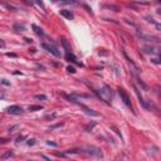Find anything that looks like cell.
Masks as SVG:
<instances>
[{"mask_svg":"<svg viewBox=\"0 0 161 161\" xmlns=\"http://www.w3.org/2000/svg\"><path fill=\"white\" fill-rule=\"evenodd\" d=\"M151 60H152L154 63H156V64H159V63H160V60H159V59H157V58H155V59H151Z\"/></svg>","mask_w":161,"mask_h":161,"instance_id":"obj_33","label":"cell"},{"mask_svg":"<svg viewBox=\"0 0 161 161\" xmlns=\"http://www.w3.org/2000/svg\"><path fill=\"white\" fill-rule=\"evenodd\" d=\"M64 58L67 59L68 62L76 63V64H78V66H81V67H82V63L77 62V58H76V56H74V54H72V52H67V54H66V57H64Z\"/></svg>","mask_w":161,"mask_h":161,"instance_id":"obj_8","label":"cell"},{"mask_svg":"<svg viewBox=\"0 0 161 161\" xmlns=\"http://www.w3.org/2000/svg\"><path fill=\"white\" fill-rule=\"evenodd\" d=\"M42 47H43L47 52H49L50 54H53V56H56V57H58V58L60 57V52H59V50L56 48V47H54V45H50V44L43 43V44H42Z\"/></svg>","mask_w":161,"mask_h":161,"instance_id":"obj_4","label":"cell"},{"mask_svg":"<svg viewBox=\"0 0 161 161\" xmlns=\"http://www.w3.org/2000/svg\"><path fill=\"white\" fill-rule=\"evenodd\" d=\"M111 128H112V130H113V131L116 132V133H117L118 136H120V137L122 138V135H121V132H120V130H118V128L116 127V126H111Z\"/></svg>","mask_w":161,"mask_h":161,"instance_id":"obj_23","label":"cell"},{"mask_svg":"<svg viewBox=\"0 0 161 161\" xmlns=\"http://www.w3.org/2000/svg\"><path fill=\"white\" fill-rule=\"evenodd\" d=\"M60 43L63 44V47L66 48V50H67V52H71V50H72V49H71V45H69V43L67 42V39L62 38V39H60Z\"/></svg>","mask_w":161,"mask_h":161,"instance_id":"obj_13","label":"cell"},{"mask_svg":"<svg viewBox=\"0 0 161 161\" xmlns=\"http://www.w3.org/2000/svg\"><path fill=\"white\" fill-rule=\"evenodd\" d=\"M60 15L64 16V18L68 19V20H73L74 19V14L71 12V10H66V9H63V10H60Z\"/></svg>","mask_w":161,"mask_h":161,"instance_id":"obj_9","label":"cell"},{"mask_svg":"<svg viewBox=\"0 0 161 161\" xmlns=\"http://www.w3.org/2000/svg\"><path fill=\"white\" fill-rule=\"evenodd\" d=\"M142 52H144V53H147V54H152V53H156L157 50H156V48H154V47H144V48H142Z\"/></svg>","mask_w":161,"mask_h":161,"instance_id":"obj_10","label":"cell"},{"mask_svg":"<svg viewBox=\"0 0 161 161\" xmlns=\"http://www.w3.org/2000/svg\"><path fill=\"white\" fill-rule=\"evenodd\" d=\"M5 47V42L3 39H0V48H4Z\"/></svg>","mask_w":161,"mask_h":161,"instance_id":"obj_32","label":"cell"},{"mask_svg":"<svg viewBox=\"0 0 161 161\" xmlns=\"http://www.w3.org/2000/svg\"><path fill=\"white\" fill-rule=\"evenodd\" d=\"M1 83H3V84H5V86H9V84H10V82H8L6 79H1Z\"/></svg>","mask_w":161,"mask_h":161,"instance_id":"obj_30","label":"cell"},{"mask_svg":"<svg viewBox=\"0 0 161 161\" xmlns=\"http://www.w3.org/2000/svg\"><path fill=\"white\" fill-rule=\"evenodd\" d=\"M118 94L121 97V100L123 101V103L128 107V108H132V104H131V100H130V96L126 93V91L123 88H118Z\"/></svg>","mask_w":161,"mask_h":161,"instance_id":"obj_2","label":"cell"},{"mask_svg":"<svg viewBox=\"0 0 161 161\" xmlns=\"http://www.w3.org/2000/svg\"><path fill=\"white\" fill-rule=\"evenodd\" d=\"M33 1H34V3H35V4H38V5H39V6H40V8H42V9H45V6H44V3H43V0H33Z\"/></svg>","mask_w":161,"mask_h":161,"instance_id":"obj_20","label":"cell"},{"mask_svg":"<svg viewBox=\"0 0 161 161\" xmlns=\"http://www.w3.org/2000/svg\"><path fill=\"white\" fill-rule=\"evenodd\" d=\"M24 40H25L27 43H33V40H31V39H29V38H24Z\"/></svg>","mask_w":161,"mask_h":161,"instance_id":"obj_34","label":"cell"},{"mask_svg":"<svg viewBox=\"0 0 161 161\" xmlns=\"http://www.w3.org/2000/svg\"><path fill=\"white\" fill-rule=\"evenodd\" d=\"M6 112L10 113V115H20L23 112V108L20 106H18V104H13V106H9L6 108Z\"/></svg>","mask_w":161,"mask_h":161,"instance_id":"obj_5","label":"cell"},{"mask_svg":"<svg viewBox=\"0 0 161 161\" xmlns=\"http://www.w3.org/2000/svg\"><path fill=\"white\" fill-rule=\"evenodd\" d=\"M97 93H98V96H100V98L104 101V102L107 103V104H110L111 102V98H112V89L108 87V86H103L100 91H96Z\"/></svg>","mask_w":161,"mask_h":161,"instance_id":"obj_1","label":"cell"},{"mask_svg":"<svg viewBox=\"0 0 161 161\" xmlns=\"http://www.w3.org/2000/svg\"><path fill=\"white\" fill-rule=\"evenodd\" d=\"M25 138H27L25 136H19V137L16 138V142H22V141H23V140H25Z\"/></svg>","mask_w":161,"mask_h":161,"instance_id":"obj_27","label":"cell"},{"mask_svg":"<svg viewBox=\"0 0 161 161\" xmlns=\"http://www.w3.org/2000/svg\"><path fill=\"white\" fill-rule=\"evenodd\" d=\"M35 100H42V101H45L47 100V96L45 94H35V97H34Z\"/></svg>","mask_w":161,"mask_h":161,"instance_id":"obj_18","label":"cell"},{"mask_svg":"<svg viewBox=\"0 0 161 161\" xmlns=\"http://www.w3.org/2000/svg\"><path fill=\"white\" fill-rule=\"evenodd\" d=\"M0 4L1 5H4L6 9H9V10H16V8L13 6V5H10V4H8V3H5V1H0Z\"/></svg>","mask_w":161,"mask_h":161,"instance_id":"obj_16","label":"cell"},{"mask_svg":"<svg viewBox=\"0 0 161 161\" xmlns=\"http://www.w3.org/2000/svg\"><path fill=\"white\" fill-rule=\"evenodd\" d=\"M22 1H23L24 4H27V5H29V6H31V5L34 4V1H33V0H22Z\"/></svg>","mask_w":161,"mask_h":161,"instance_id":"obj_25","label":"cell"},{"mask_svg":"<svg viewBox=\"0 0 161 161\" xmlns=\"http://www.w3.org/2000/svg\"><path fill=\"white\" fill-rule=\"evenodd\" d=\"M67 71H68V72H69V73H76V68H74L73 66H68V67H67Z\"/></svg>","mask_w":161,"mask_h":161,"instance_id":"obj_22","label":"cell"},{"mask_svg":"<svg viewBox=\"0 0 161 161\" xmlns=\"http://www.w3.org/2000/svg\"><path fill=\"white\" fill-rule=\"evenodd\" d=\"M60 126H63V123H57V125H53V126H50V128H57V127H60Z\"/></svg>","mask_w":161,"mask_h":161,"instance_id":"obj_29","label":"cell"},{"mask_svg":"<svg viewBox=\"0 0 161 161\" xmlns=\"http://www.w3.org/2000/svg\"><path fill=\"white\" fill-rule=\"evenodd\" d=\"M83 107V110H84V112L87 113V115H91V116H100V113L98 112H96V111H93V110H91V108H88L86 106H82Z\"/></svg>","mask_w":161,"mask_h":161,"instance_id":"obj_12","label":"cell"},{"mask_svg":"<svg viewBox=\"0 0 161 161\" xmlns=\"http://www.w3.org/2000/svg\"><path fill=\"white\" fill-rule=\"evenodd\" d=\"M79 152V150H77V148H73V150H67L66 151V155H69V154H78Z\"/></svg>","mask_w":161,"mask_h":161,"instance_id":"obj_21","label":"cell"},{"mask_svg":"<svg viewBox=\"0 0 161 161\" xmlns=\"http://www.w3.org/2000/svg\"><path fill=\"white\" fill-rule=\"evenodd\" d=\"M27 144H28L29 146H33V145L35 144V140H33V138H31V140H28V142H27Z\"/></svg>","mask_w":161,"mask_h":161,"instance_id":"obj_28","label":"cell"},{"mask_svg":"<svg viewBox=\"0 0 161 161\" xmlns=\"http://www.w3.org/2000/svg\"><path fill=\"white\" fill-rule=\"evenodd\" d=\"M86 151H87V154L89 155H92V156H96V157H98V159H101L103 157V154L102 151L98 148V147H94V146H88L86 148Z\"/></svg>","mask_w":161,"mask_h":161,"instance_id":"obj_3","label":"cell"},{"mask_svg":"<svg viewBox=\"0 0 161 161\" xmlns=\"http://www.w3.org/2000/svg\"><path fill=\"white\" fill-rule=\"evenodd\" d=\"M137 82H138V84H140L141 87L144 88V89H147V86L145 84V83H144V82H142V81H141V79H138V77H137Z\"/></svg>","mask_w":161,"mask_h":161,"instance_id":"obj_24","label":"cell"},{"mask_svg":"<svg viewBox=\"0 0 161 161\" xmlns=\"http://www.w3.org/2000/svg\"><path fill=\"white\" fill-rule=\"evenodd\" d=\"M18 128H19V126H18V125L12 126V127H9V132H14V130H18Z\"/></svg>","mask_w":161,"mask_h":161,"instance_id":"obj_26","label":"cell"},{"mask_svg":"<svg viewBox=\"0 0 161 161\" xmlns=\"http://www.w3.org/2000/svg\"><path fill=\"white\" fill-rule=\"evenodd\" d=\"M13 155H14V152L10 150V151H6L5 154H3V155H1V159H3V160H5V159H9V157H12Z\"/></svg>","mask_w":161,"mask_h":161,"instance_id":"obj_14","label":"cell"},{"mask_svg":"<svg viewBox=\"0 0 161 161\" xmlns=\"http://www.w3.org/2000/svg\"><path fill=\"white\" fill-rule=\"evenodd\" d=\"M25 29V25L24 24H15L14 25V30L19 31V30H24Z\"/></svg>","mask_w":161,"mask_h":161,"instance_id":"obj_17","label":"cell"},{"mask_svg":"<svg viewBox=\"0 0 161 161\" xmlns=\"http://www.w3.org/2000/svg\"><path fill=\"white\" fill-rule=\"evenodd\" d=\"M40 110H43V107L38 106V104H34V106H29L28 107V111H40Z\"/></svg>","mask_w":161,"mask_h":161,"instance_id":"obj_15","label":"cell"},{"mask_svg":"<svg viewBox=\"0 0 161 161\" xmlns=\"http://www.w3.org/2000/svg\"><path fill=\"white\" fill-rule=\"evenodd\" d=\"M31 28L34 29V31H35V34L37 35H39V37H44V31L42 30V28H39L38 25H35V24H33L31 25Z\"/></svg>","mask_w":161,"mask_h":161,"instance_id":"obj_11","label":"cell"},{"mask_svg":"<svg viewBox=\"0 0 161 161\" xmlns=\"http://www.w3.org/2000/svg\"><path fill=\"white\" fill-rule=\"evenodd\" d=\"M47 144H48V145H52V146H57V144H54V142H50V141H48Z\"/></svg>","mask_w":161,"mask_h":161,"instance_id":"obj_35","label":"cell"},{"mask_svg":"<svg viewBox=\"0 0 161 161\" xmlns=\"http://www.w3.org/2000/svg\"><path fill=\"white\" fill-rule=\"evenodd\" d=\"M137 35H138V38H141L142 40H146V42H159L157 38H155V37H150V35H145V34L141 33L140 30H137Z\"/></svg>","mask_w":161,"mask_h":161,"instance_id":"obj_7","label":"cell"},{"mask_svg":"<svg viewBox=\"0 0 161 161\" xmlns=\"http://www.w3.org/2000/svg\"><path fill=\"white\" fill-rule=\"evenodd\" d=\"M6 142H9L8 138H0V144H6Z\"/></svg>","mask_w":161,"mask_h":161,"instance_id":"obj_31","label":"cell"},{"mask_svg":"<svg viewBox=\"0 0 161 161\" xmlns=\"http://www.w3.org/2000/svg\"><path fill=\"white\" fill-rule=\"evenodd\" d=\"M94 126H96V122H92V123H88L87 126H86V128H84V130H86V131H91V130H92V128H93Z\"/></svg>","mask_w":161,"mask_h":161,"instance_id":"obj_19","label":"cell"},{"mask_svg":"<svg viewBox=\"0 0 161 161\" xmlns=\"http://www.w3.org/2000/svg\"><path fill=\"white\" fill-rule=\"evenodd\" d=\"M125 57H126V58H127V60H128V66H130L131 73L133 74V76H135L136 78H137V77H138V74H140V69L137 68V66H136V64L133 63V60H132V59H130L128 57H127V56H126V54H125Z\"/></svg>","mask_w":161,"mask_h":161,"instance_id":"obj_6","label":"cell"}]
</instances>
